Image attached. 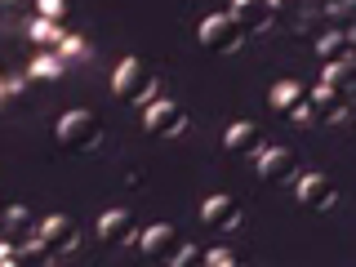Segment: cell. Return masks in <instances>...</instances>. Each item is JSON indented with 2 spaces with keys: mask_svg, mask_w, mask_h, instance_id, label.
I'll return each instance as SVG.
<instances>
[{
  "mask_svg": "<svg viewBox=\"0 0 356 267\" xmlns=\"http://www.w3.org/2000/svg\"><path fill=\"white\" fill-rule=\"evenodd\" d=\"M272 5H276V9H281V5H289V0H272Z\"/></svg>",
  "mask_w": 356,
  "mask_h": 267,
  "instance_id": "cell-27",
  "label": "cell"
},
{
  "mask_svg": "<svg viewBox=\"0 0 356 267\" xmlns=\"http://www.w3.org/2000/svg\"><path fill=\"white\" fill-rule=\"evenodd\" d=\"M241 218H245L241 200H236V196H227V192L209 196L205 205H200V222H205V227H214V232H232V227H241Z\"/></svg>",
  "mask_w": 356,
  "mask_h": 267,
  "instance_id": "cell-11",
  "label": "cell"
},
{
  "mask_svg": "<svg viewBox=\"0 0 356 267\" xmlns=\"http://www.w3.org/2000/svg\"><path fill=\"white\" fill-rule=\"evenodd\" d=\"M58 143L67 152H98L103 147V120L94 116V111H67L58 120Z\"/></svg>",
  "mask_w": 356,
  "mask_h": 267,
  "instance_id": "cell-2",
  "label": "cell"
},
{
  "mask_svg": "<svg viewBox=\"0 0 356 267\" xmlns=\"http://www.w3.org/2000/svg\"><path fill=\"white\" fill-rule=\"evenodd\" d=\"M232 267V263H236V254H232V250H209V267Z\"/></svg>",
  "mask_w": 356,
  "mask_h": 267,
  "instance_id": "cell-24",
  "label": "cell"
},
{
  "mask_svg": "<svg viewBox=\"0 0 356 267\" xmlns=\"http://www.w3.org/2000/svg\"><path fill=\"white\" fill-rule=\"evenodd\" d=\"M205 263H209V250H205V245H183L174 267H205Z\"/></svg>",
  "mask_w": 356,
  "mask_h": 267,
  "instance_id": "cell-22",
  "label": "cell"
},
{
  "mask_svg": "<svg viewBox=\"0 0 356 267\" xmlns=\"http://www.w3.org/2000/svg\"><path fill=\"white\" fill-rule=\"evenodd\" d=\"M36 236H40L44 245H49L54 263H58V259H72V254H76V245H81V232H76V222H72V218H63V214L44 218Z\"/></svg>",
  "mask_w": 356,
  "mask_h": 267,
  "instance_id": "cell-8",
  "label": "cell"
},
{
  "mask_svg": "<svg viewBox=\"0 0 356 267\" xmlns=\"http://www.w3.org/2000/svg\"><path fill=\"white\" fill-rule=\"evenodd\" d=\"M98 241H103L107 250H125V245L138 241V222H134L129 209H107V214H98Z\"/></svg>",
  "mask_w": 356,
  "mask_h": 267,
  "instance_id": "cell-9",
  "label": "cell"
},
{
  "mask_svg": "<svg viewBox=\"0 0 356 267\" xmlns=\"http://www.w3.org/2000/svg\"><path fill=\"white\" fill-rule=\"evenodd\" d=\"M67 72V58H63V54H40V58L36 63H31V81H58V76Z\"/></svg>",
  "mask_w": 356,
  "mask_h": 267,
  "instance_id": "cell-18",
  "label": "cell"
},
{
  "mask_svg": "<svg viewBox=\"0 0 356 267\" xmlns=\"http://www.w3.org/2000/svg\"><path fill=\"white\" fill-rule=\"evenodd\" d=\"M348 40H352V54H356V27H352V31H348Z\"/></svg>",
  "mask_w": 356,
  "mask_h": 267,
  "instance_id": "cell-26",
  "label": "cell"
},
{
  "mask_svg": "<svg viewBox=\"0 0 356 267\" xmlns=\"http://www.w3.org/2000/svg\"><path fill=\"white\" fill-rule=\"evenodd\" d=\"M316 58L325 63V67L343 63V58H356V54H352V40H348V31H339V27L321 31V36H316Z\"/></svg>",
  "mask_w": 356,
  "mask_h": 267,
  "instance_id": "cell-15",
  "label": "cell"
},
{
  "mask_svg": "<svg viewBox=\"0 0 356 267\" xmlns=\"http://www.w3.org/2000/svg\"><path fill=\"white\" fill-rule=\"evenodd\" d=\"M272 111L281 120H294V125H307L316 120V103H312V89L298 85V81H281L272 85Z\"/></svg>",
  "mask_w": 356,
  "mask_h": 267,
  "instance_id": "cell-5",
  "label": "cell"
},
{
  "mask_svg": "<svg viewBox=\"0 0 356 267\" xmlns=\"http://www.w3.org/2000/svg\"><path fill=\"white\" fill-rule=\"evenodd\" d=\"M31 40H36V49H63V22H54V18H31Z\"/></svg>",
  "mask_w": 356,
  "mask_h": 267,
  "instance_id": "cell-16",
  "label": "cell"
},
{
  "mask_svg": "<svg viewBox=\"0 0 356 267\" xmlns=\"http://www.w3.org/2000/svg\"><path fill=\"white\" fill-rule=\"evenodd\" d=\"M196 36H200V44H205L209 54H236L241 44L250 40L236 14H209L205 22H200V31H196Z\"/></svg>",
  "mask_w": 356,
  "mask_h": 267,
  "instance_id": "cell-4",
  "label": "cell"
},
{
  "mask_svg": "<svg viewBox=\"0 0 356 267\" xmlns=\"http://www.w3.org/2000/svg\"><path fill=\"white\" fill-rule=\"evenodd\" d=\"M312 103H316V120H321V125H334V120L348 116V89L321 81V89H312Z\"/></svg>",
  "mask_w": 356,
  "mask_h": 267,
  "instance_id": "cell-13",
  "label": "cell"
},
{
  "mask_svg": "<svg viewBox=\"0 0 356 267\" xmlns=\"http://www.w3.org/2000/svg\"><path fill=\"white\" fill-rule=\"evenodd\" d=\"M294 196L298 205L307 209V214H330L334 205H339V183H334L330 174H298L294 178Z\"/></svg>",
  "mask_w": 356,
  "mask_h": 267,
  "instance_id": "cell-6",
  "label": "cell"
},
{
  "mask_svg": "<svg viewBox=\"0 0 356 267\" xmlns=\"http://www.w3.org/2000/svg\"><path fill=\"white\" fill-rule=\"evenodd\" d=\"M232 14L241 18L245 36H254V40L272 36V27H276V5L272 0H232Z\"/></svg>",
  "mask_w": 356,
  "mask_h": 267,
  "instance_id": "cell-7",
  "label": "cell"
},
{
  "mask_svg": "<svg viewBox=\"0 0 356 267\" xmlns=\"http://www.w3.org/2000/svg\"><path fill=\"white\" fill-rule=\"evenodd\" d=\"M31 85H36L31 76H9V81L0 85V98H5V107H9V111H22V107L31 103Z\"/></svg>",
  "mask_w": 356,
  "mask_h": 267,
  "instance_id": "cell-17",
  "label": "cell"
},
{
  "mask_svg": "<svg viewBox=\"0 0 356 267\" xmlns=\"http://www.w3.org/2000/svg\"><path fill=\"white\" fill-rule=\"evenodd\" d=\"M27 227H31V209H22V205H9V209H5V236L14 241V236H22Z\"/></svg>",
  "mask_w": 356,
  "mask_h": 267,
  "instance_id": "cell-20",
  "label": "cell"
},
{
  "mask_svg": "<svg viewBox=\"0 0 356 267\" xmlns=\"http://www.w3.org/2000/svg\"><path fill=\"white\" fill-rule=\"evenodd\" d=\"M325 9H348V0H321Z\"/></svg>",
  "mask_w": 356,
  "mask_h": 267,
  "instance_id": "cell-25",
  "label": "cell"
},
{
  "mask_svg": "<svg viewBox=\"0 0 356 267\" xmlns=\"http://www.w3.org/2000/svg\"><path fill=\"white\" fill-rule=\"evenodd\" d=\"M259 178H263V183H272V187L298 178V156L289 152V147H263L259 152Z\"/></svg>",
  "mask_w": 356,
  "mask_h": 267,
  "instance_id": "cell-12",
  "label": "cell"
},
{
  "mask_svg": "<svg viewBox=\"0 0 356 267\" xmlns=\"http://www.w3.org/2000/svg\"><path fill=\"white\" fill-rule=\"evenodd\" d=\"M111 94L120 98V103H129V107H147L161 98V76L152 72L143 58H125L111 72Z\"/></svg>",
  "mask_w": 356,
  "mask_h": 267,
  "instance_id": "cell-1",
  "label": "cell"
},
{
  "mask_svg": "<svg viewBox=\"0 0 356 267\" xmlns=\"http://www.w3.org/2000/svg\"><path fill=\"white\" fill-rule=\"evenodd\" d=\"M36 14L40 18H54V22H67V14H72V0H36Z\"/></svg>",
  "mask_w": 356,
  "mask_h": 267,
  "instance_id": "cell-21",
  "label": "cell"
},
{
  "mask_svg": "<svg viewBox=\"0 0 356 267\" xmlns=\"http://www.w3.org/2000/svg\"><path fill=\"white\" fill-rule=\"evenodd\" d=\"M325 85L352 89V85H356V58H343V63H334V67H325Z\"/></svg>",
  "mask_w": 356,
  "mask_h": 267,
  "instance_id": "cell-19",
  "label": "cell"
},
{
  "mask_svg": "<svg viewBox=\"0 0 356 267\" xmlns=\"http://www.w3.org/2000/svg\"><path fill=\"white\" fill-rule=\"evenodd\" d=\"M222 147L232 156H259L263 152V129L254 125V120H241V125H232L222 134Z\"/></svg>",
  "mask_w": 356,
  "mask_h": 267,
  "instance_id": "cell-14",
  "label": "cell"
},
{
  "mask_svg": "<svg viewBox=\"0 0 356 267\" xmlns=\"http://www.w3.org/2000/svg\"><path fill=\"white\" fill-rule=\"evenodd\" d=\"M143 129H147V138L156 143H174L187 134V111L170 103V98H156V103L143 107Z\"/></svg>",
  "mask_w": 356,
  "mask_h": 267,
  "instance_id": "cell-3",
  "label": "cell"
},
{
  "mask_svg": "<svg viewBox=\"0 0 356 267\" xmlns=\"http://www.w3.org/2000/svg\"><path fill=\"white\" fill-rule=\"evenodd\" d=\"M178 250H183V241L170 222H156L143 232V259L147 263H178Z\"/></svg>",
  "mask_w": 356,
  "mask_h": 267,
  "instance_id": "cell-10",
  "label": "cell"
},
{
  "mask_svg": "<svg viewBox=\"0 0 356 267\" xmlns=\"http://www.w3.org/2000/svg\"><path fill=\"white\" fill-rule=\"evenodd\" d=\"M58 54H63V58H89V44H85L81 36H67Z\"/></svg>",
  "mask_w": 356,
  "mask_h": 267,
  "instance_id": "cell-23",
  "label": "cell"
}]
</instances>
